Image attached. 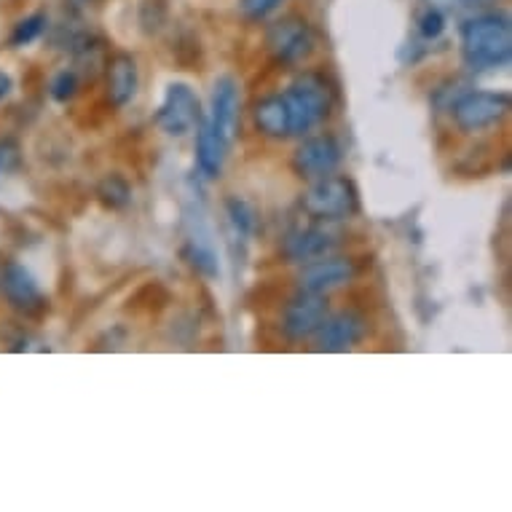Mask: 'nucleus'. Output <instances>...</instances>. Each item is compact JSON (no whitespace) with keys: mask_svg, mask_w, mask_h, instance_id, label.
<instances>
[{"mask_svg":"<svg viewBox=\"0 0 512 512\" xmlns=\"http://www.w3.org/2000/svg\"><path fill=\"white\" fill-rule=\"evenodd\" d=\"M183 258L188 261V266H194L202 277L215 279L220 274V263H218V252L212 247L210 234H191L188 242L183 247Z\"/></svg>","mask_w":512,"mask_h":512,"instance_id":"f3484780","label":"nucleus"},{"mask_svg":"<svg viewBox=\"0 0 512 512\" xmlns=\"http://www.w3.org/2000/svg\"><path fill=\"white\" fill-rule=\"evenodd\" d=\"M252 121L258 126V132L271 140H282L290 135V113L282 97H266L252 108Z\"/></svg>","mask_w":512,"mask_h":512,"instance_id":"dca6fc26","label":"nucleus"},{"mask_svg":"<svg viewBox=\"0 0 512 512\" xmlns=\"http://www.w3.org/2000/svg\"><path fill=\"white\" fill-rule=\"evenodd\" d=\"M330 314L328 295L301 293L298 298L287 303L285 317H282V330L290 341H303L311 338L319 330V325L325 322Z\"/></svg>","mask_w":512,"mask_h":512,"instance_id":"9b49d317","label":"nucleus"},{"mask_svg":"<svg viewBox=\"0 0 512 512\" xmlns=\"http://www.w3.org/2000/svg\"><path fill=\"white\" fill-rule=\"evenodd\" d=\"M301 207L314 220L333 223V220L352 218L354 212L360 210V196L349 177L325 175L317 177L314 185L303 194Z\"/></svg>","mask_w":512,"mask_h":512,"instance_id":"7ed1b4c3","label":"nucleus"},{"mask_svg":"<svg viewBox=\"0 0 512 512\" xmlns=\"http://www.w3.org/2000/svg\"><path fill=\"white\" fill-rule=\"evenodd\" d=\"M202 118V102H199L191 86L183 84V81H175V84L167 86L159 113H156V124H159L161 132H167L172 137H183L202 124Z\"/></svg>","mask_w":512,"mask_h":512,"instance_id":"39448f33","label":"nucleus"},{"mask_svg":"<svg viewBox=\"0 0 512 512\" xmlns=\"http://www.w3.org/2000/svg\"><path fill=\"white\" fill-rule=\"evenodd\" d=\"M226 212L228 223H231L236 236H242V239L252 236V231H255V210H252L250 202H244L239 196H231L226 202Z\"/></svg>","mask_w":512,"mask_h":512,"instance_id":"a211bd4d","label":"nucleus"},{"mask_svg":"<svg viewBox=\"0 0 512 512\" xmlns=\"http://www.w3.org/2000/svg\"><path fill=\"white\" fill-rule=\"evenodd\" d=\"M0 293L6 295L11 309H17L19 314H27V317H41L43 311L49 309V298L41 290V285L19 263L3 266V271H0Z\"/></svg>","mask_w":512,"mask_h":512,"instance_id":"0eeeda50","label":"nucleus"},{"mask_svg":"<svg viewBox=\"0 0 512 512\" xmlns=\"http://www.w3.org/2000/svg\"><path fill=\"white\" fill-rule=\"evenodd\" d=\"M368 336V319L357 314V311H338V314H328L325 322L319 325L314 333L317 338L319 352H346Z\"/></svg>","mask_w":512,"mask_h":512,"instance_id":"9d476101","label":"nucleus"},{"mask_svg":"<svg viewBox=\"0 0 512 512\" xmlns=\"http://www.w3.org/2000/svg\"><path fill=\"white\" fill-rule=\"evenodd\" d=\"M338 244L336 234L322 226L295 228L285 236L282 242V252L290 263H309L317 258H325L333 247Z\"/></svg>","mask_w":512,"mask_h":512,"instance_id":"f8f14e48","label":"nucleus"},{"mask_svg":"<svg viewBox=\"0 0 512 512\" xmlns=\"http://www.w3.org/2000/svg\"><path fill=\"white\" fill-rule=\"evenodd\" d=\"M464 3H470V6H483V3H491V0H464Z\"/></svg>","mask_w":512,"mask_h":512,"instance_id":"393cba45","label":"nucleus"},{"mask_svg":"<svg viewBox=\"0 0 512 512\" xmlns=\"http://www.w3.org/2000/svg\"><path fill=\"white\" fill-rule=\"evenodd\" d=\"M282 100L290 113V135H306L330 116L336 97L325 78L317 73H306L287 86Z\"/></svg>","mask_w":512,"mask_h":512,"instance_id":"f03ea898","label":"nucleus"},{"mask_svg":"<svg viewBox=\"0 0 512 512\" xmlns=\"http://www.w3.org/2000/svg\"><path fill=\"white\" fill-rule=\"evenodd\" d=\"M419 33L427 38V41H437L440 35L445 33V17L440 9H427L419 17Z\"/></svg>","mask_w":512,"mask_h":512,"instance_id":"4be33fe9","label":"nucleus"},{"mask_svg":"<svg viewBox=\"0 0 512 512\" xmlns=\"http://www.w3.org/2000/svg\"><path fill=\"white\" fill-rule=\"evenodd\" d=\"M137 86H140V70H137L135 57L116 54L108 62V100L116 108H124L135 100Z\"/></svg>","mask_w":512,"mask_h":512,"instance_id":"2eb2a0df","label":"nucleus"},{"mask_svg":"<svg viewBox=\"0 0 512 512\" xmlns=\"http://www.w3.org/2000/svg\"><path fill=\"white\" fill-rule=\"evenodd\" d=\"M228 148H231V143L226 137L220 135L207 118H202L199 132H196V167L204 177H210V180L220 177V172L226 167Z\"/></svg>","mask_w":512,"mask_h":512,"instance_id":"4468645a","label":"nucleus"},{"mask_svg":"<svg viewBox=\"0 0 512 512\" xmlns=\"http://www.w3.org/2000/svg\"><path fill=\"white\" fill-rule=\"evenodd\" d=\"M76 92H78V76L73 73V70H62V73H57L54 81H51V97H54L57 102L73 100Z\"/></svg>","mask_w":512,"mask_h":512,"instance_id":"412c9836","label":"nucleus"},{"mask_svg":"<svg viewBox=\"0 0 512 512\" xmlns=\"http://www.w3.org/2000/svg\"><path fill=\"white\" fill-rule=\"evenodd\" d=\"M507 113L510 94L504 92H467L454 102V124L467 135L502 124Z\"/></svg>","mask_w":512,"mask_h":512,"instance_id":"20e7f679","label":"nucleus"},{"mask_svg":"<svg viewBox=\"0 0 512 512\" xmlns=\"http://www.w3.org/2000/svg\"><path fill=\"white\" fill-rule=\"evenodd\" d=\"M97 196H100V202L105 207H110V210H121L132 199V188H129L124 177L108 175L100 183V188H97Z\"/></svg>","mask_w":512,"mask_h":512,"instance_id":"6ab92c4d","label":"nucleus"},{"mask_svg":"<svg viewBox=\"0 0 512 512\" xmlns=\"http://www.w3.org/2000/svg\"><path fill=\"white\" fill-rule=\"evenodd\" d=\"M46 30V17L43 14H33V17L22 19L17 27H14V33H11V46H27V43L38 41V35Z\"/></svg>","mask_w":512,"mask_h":512,"instance_id":"aec40b11","label":"nucleus"},{"mask_svg":"<svg viewBox=\"0 0 512 512\" xmlns=\"http://www.w3.org/2000/svg\"><path fill=\"white\" fill-rule=\"evenodd\" d=\"M462 54L472 70H499L510 65L512 27L504 14H483L462 27Z\"/></svg>","mask_w":512,"mask_h":512,"instance_id":"f257e3e1","label":"nucleus"},{"mask_svg":"<svg viewBox=\"0 0 512 512\" xmlns=\"http://www.w3.org/2000/svg\"><path fill=\"white\" fill-rule=\"evenodd\" d=\"M357 279V263L352 258H317V261L303 263V271L298 274V287L301 293L328 295L333 290L352 285Z\"/></svg>","mask_w":512,"mask_h":512,"instance_id":"6e6552de","label":"nucleus"},{"mask_svg":"<svg viewBox=\"0 0 512 512\" xmlns=\"http://www.w3.org/2000/svg\"><path fill=\"white\" fill-rule=\"evenodd\" d=\"M344 159V148L333 135L306 137L293 153V169L306 180L333 175Z\"/></svg>","mask_w":512,"mask_h":512,"instance_id":"1a4fd4ad","label":"nucleus"},{"mask_svg":"<svg viewBox=\"0 0 512 512\" xmlns=\"http://www.w3.org/2000/svg\"><path fill=\"white\" fill-rule=\"evenodd\" d=\"M220 135L226 137L228 143L234 140L236 126H239V86L231 76H223L215 81L210 97V116H207Z\"/></svg>","mask_w":512,"mask_h":512,"instance_id":"ddd939ff","label":"nucleus"},{"mask_svg":"<svg viewBox=\"0 0 512 512\" xmlns=\"http://www.w3.org/2000/svg\"><path fill=\"white\" fill-rule=\"evenodd\" d=\"M266 46L274 54V59L285 62V65H295V62H303L314 51V33H311L306 19H279L266 33Z\"/></svg>","mask_w":512,"mask_h":512,"instance_id":"423d86ee","label":"nucleus"},{"mask_svg":"<svg viewBox=\"0 0 512 512\" xmlns=\"http://www.w3.org/2000/svg\"><path fill=\"white\" fill-rule=\"evenodd\" d=\"M11 76L9 73H3V70H0V100H3V97H6V94L11 92Z\"/></svg>","mask_w":512,"mask_h":512,"instance_id":"b1692460","label":"nucleus"},{"mask_svg":"<svg viewBox=\"0 0 512 512\" xmlns=\"http://www.w3.org/2000/svg\"><path fill=\"white\" fill-rule=\"evenodd\" d=\"M282 6V0H239V9L247 19L258 22V19H266L271 11H277Z\"/></svg>","mask_w":512,"mask_h":512,"instance_id":"5701e85b","label":"nucleus"}]
</instances>
